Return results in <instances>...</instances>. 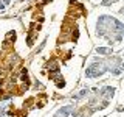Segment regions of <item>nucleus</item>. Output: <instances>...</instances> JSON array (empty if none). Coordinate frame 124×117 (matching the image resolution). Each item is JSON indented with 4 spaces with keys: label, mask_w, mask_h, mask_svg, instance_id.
Wrapping results in <instances>:
<instances>
[{
    "label": "nucleus",
    "mask_w": 124,
    "mask_h": 117,
    "mask_svg": "<svg viewBox=\"0 0 124 117\" xmlns=\"http://www.w3.org/2000/svg\"><path fill=\"white\" fill-rule=\"evenodd\" d=\"M106 70H107V67H106V64H104V62H95V64H92L90 67H87V70H85V75H87L88 78H96V77L102 75Z\"/></svg>",
    "instance_id": "obj_1"
},
{
    "label": "nucleus",
    "mask_w": 124,
    "mask_h": 117,
    "mask_svg": "<svg viewBox=\"0 0 124 117\" xmlns=\"http://www.w3.org/2000/svg\"><path fill=\"white\" fill-rule=\"evenodd\" d=\"M113 92H115V89L110 88V86H107V88H102V89H101V95L106 97V98H110V97L113 95Z\"/></svg>",
    "instance_id": "obj_2"
},
{
    "label": "nucleus",
    "mask_w": 124,
    "mask_h": 117,
    "mask_svg": "<svg viewBox=\"0 0 124 117\" xmlns=\"http://www.w3.org/2000/svg\"><path fill=\"white\" fill-rule=\"evenodd\" d=\"M70 112H71V106H65V108L59 109V111L56 112V116H54V117H68Z\"/></svg>",
    "instance_id": "obj_3"
},
{
    "label": "nucleus",
    "mask_w": 124,
    "mask_h": 117,
    "mask_svg": "<svg viewBox=\"0 0 124 117\" xmlns=\"http://www.w3.org/2000/svg\"><path fill=\"white\" fill-rule=\"evenodd\" d=\"M96 52H98V53H102V55H110L112 50L110 49H96Z\"/></svg>",
    "instance_id": "obj_4"
},
{
    "label": "nucleus",
    "mask_w": 124,
    "mask_h": 117,
    "mask_svg": "<svg viewBox=\"0 0 124 117\" xmlns=\"http://www.w3.org/2000/svg\"><path fill=\"white\" fill-rule=\"evenodd\" d=\"M113 2H116V0H102V5H104V6H107L108 3H113Z\"/></svg>",
    "instance_id": "obj_5"
},
{
    "label": "nucleus",
    "mask_w": 124,
    "mask_h": 117,
    "mask_svg": "<svg viewBox=\"0 0 124 117\" xmlns=\"http://www.w3.org/2000/svg\"><path fill=\"white\" fill-rule=\"evenodd\" d=\"M121 14H124V8H121Z\"/></svg>",
    "instance_id": "obj_6"
}]
</instances>
